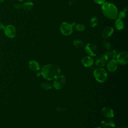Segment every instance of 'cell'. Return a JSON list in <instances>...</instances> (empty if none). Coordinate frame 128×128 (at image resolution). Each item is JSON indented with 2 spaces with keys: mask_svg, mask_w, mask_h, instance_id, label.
<instances>
[{
  "mask_svg": "<svg viewBox=\"0 0 128 128\" xmlns=\"http://www.w3.org/2000/svg\"><path fill=\"white\" fill-rule=\"evenodd\" d=\"M74 46L78 48H82L84 46V42L80 39H76L73 42Z\"/></svg>",
  "mask_w": 128,
  "mask_h": 128,
  "instance_id": "d6986e66",
  "label": "cell"
},
{
  "mask_svg": "<svg viewBox=\"0 0 128 128\" xmlns=\"http://www.w3.org/2000/svg\"><path fill=\"white\" fill-rule=\"evenodd\" d=\"M28 66L30 70L33 71L37 72L40 69V65L38 62L36 60H32L28 62Z\"/></svg>",
  "mask_w": 128,
  "mask_h": 128,
  "instance_id": "9a60e30c",
  "label": "cell"
},
{
  "mask_svg": "<svg viewBox=\"0 0 128 128\" xmlns=\"http://www.w3.org/2000/svg\"><path fill=\"white\" fill-rule=\"evenodd\" d=\"M64 108H58V109H57V110L58 111V112H64Z\"/></svg>",
  "mask_w": 128,
  "mask_h": 128,
  "instance_id": "83f0119b",
  "label": "cell"
},
{
  "mask_svg": "<svg viewBox=\"0 0 128 128\" xmlns=\"http://www.w3.org/2000/svg\"><path fill=\"white\" fill-rule=\"evenodd\" d=\"M114 32V29L112 26H108L104 28L102 32V36L104 38L106 39L110 38Z\"/></svg>",
  "mask_w": 128,
  "mask_h": 128,
  "instance_id": "30bf717a",
  "label": "cell"
},
{
  "mask_svg": "<svg viewBox=\"0 0 128 128\" xmlns=\"http://www.w3.org/2000/svg\"><path fill=\"white\" fill-rule=\"evenodd\" d=\"M102 12L105 17L110 20H115L118 18V10L112 3L106 2L102 4Z\"/></svg>",
  "mask_w": 128,
  "mask_h": 128,
  "instance_id": "7a4b0ae2",
  "label": "cell"
},
{
  "mask_svg": "<svg viewBox=\"0 0 128 128\" xmlns=\"http://www.w3.org/2000/svg\"><path fill=\"white\" fill-rule=\"evenodd\" d=\"M108 58L104 54L98 56L95 60V64L99 68H102L106 66L107 64Z\"/></svg>",
  "mask_w": 128,
  "mask_h": 128,
  "instance_id": "9c48e42d",
  "label": "cell"
},
{
  "mask_svg": "<svg viewBox=\"0 0 128 128\" xmlns=\"http://www.w3.org/2000/svg\"><path fill=\"white\" fill-rule=\"evenodd\" d=\"M98 23V19L97 17L95 16H92L90 20V24L91 27L94 28L96 27Z\"/></svg>",
  "mask_w": 128,
  "mask_h": 128,
  "instance_id": "ffe728a7",
  "label": "cell"
},
{
  "mask_svg": "<svg viewBox=\"0 0 128 128\" xmlns=\"http://www.w3.org/2000/svg\"><path fill=\"white\" fill-rule=\"evenodd\" d=\"M93 74L95 79L99 82H104L107 80V72L102 68H96L94 71Z\"/></svg>",
  "mask_w": 128,
  "mask_h": 128,
  "instance_id": "3957f363",
  "label": "cell"
},
{
  "mask_svg": "<svg viewBox=\"0 0 128 128\" xmlns=\"http://www.w3.org/2000/svg\"><path fill=\"white\" fill-rule=\"evenodd\" d=\"M104 54L107 56V58L110 59H115L116 58V56L118 54L117 52L115 50H108L106 52L104 53Z\"/></svg>",
  "mask_w": 128,
  "mask_h": 128,
  "instance_id": "2e32d148",
  "label": "cell"
},
{
  "mask_svg": "<svg viewBox=\"0 0 128 128\" xmlns=\"http://www.w3.org/2000/svg\"><path fill=\"white\" fill-rule=\"evenodd\" d=\"M74 28L76 30L80 32H82L85 30V26L84 24L82 23H78L74 25Z\"/></svg>",
  "mask_w": 128,
  "mask_h": 128,
  "instance_id": "7402d4cb",
  "label": "cell"
},
{
  "mask_svg": "<svg viewBox=\"0 0 128 128\" xmlns=\"http://www.w3.org/2000/svg\"><path fill=\"white\" fill-rule=\"evenodd\" d=\"M18 1H19V2H22V1H24V0H18Z\"/></svg>",
  "mask_w": 128,
  "mask_h": 128,
  "instance_id": "1f68e13d",
  "label": "cell"
},
{
  "mask_svg": "<svg viewBox=\"0 0 128 128\" xmlns=\"http://www.w3.org/2000/svg\"><path fill=\"white\" fill-rule=\"evenodd\" d=\"M114 26L116 30H121L124 28V22L122 19L116 18L114 22Z\"/></svg>",
  "mask_w": 128,
  "mask_h": 128,
  "instance_id": "e0dca14e",
  "label": "cell"
},
{
  "mask_svg": "<svg viewBox=\"0 0 128 128\" xmlns=\"http://www.w3.org/2000/svg\"><path fill=\"white\" fill-rule=\"evenodd\" d=\"M118 67V63L115 59H110L107 63V68L110 72H113L116 71Z\"/></svg>",
  "mask_w": 128,
  "mask_h": 128,
  "instance_id": "8fae6325",
  "label": "cell"
},
{
  "mask_svg": "<svg viewBox=\"0 0 128 128\" xmlns=\"http://www.w3.org/2000/svg\"><path fill=\"white\" fill-rule=\"evenodd\" d=\"M116 128H128L126 126H118Z\"/></svg>",
  "mask_w": 128,
  "mask_h": 128,
  "instance_id": "f1b7e54d",
  "label": "cell"
},
{
  "mask_svg": "<svg viewBox=\"0 0 128 128\" xmlns=\"http://www.w3.org/2000/svg\"><path fill=\"white\" fill-rule=\"evenodd\" d=\"M60 68L55 64H48L44 66L41 69L40 74L44 79L54 80L60 75Z\"/></svg>",
  "mask_w": 128,
  "mask_h": 128,
  "instance_id": "6da1fadb",
  "label": "cell"
},
{
  "mask_svg": "<svg viewBox=\"0 0 128 128\" xmlns=\"http://www.w3.org/2000/svg\"><path fill=\"white\" fill-rule=\"evenodd\" d=\"M4 0H0V4L4 2Z\"/></svg>",
  "mask_w": 128,
  "mask_h": 128,
  "instance_id": "f546056e",
  "label": "cell"
},
{
  "mask_svg": "<svg viewBox=\"0 0 128 128\" xmlns=\"http://www.w3.org/2000/svg\"><path fill=\"white\" fill-rule=\"evenodd\" d=\"M102 114L106 118H110L114 117V112L113 110L109 108H104L102 109Z\"/></svg>",
  "mask_w": 128,
  "mask_h": 128,
  "instance_id": "4fadbf2b",
  "label": "cell"
},
{
  "mask_svg": "<svg viewBox=\"0 0 128 128\" xmlns=\"http://www.w3.org/2000/svg\"><path fill=\"white\" fill-rule=\"evenodd\" d=\"M14 7L16 8V9H20L21 8H22V4L18 2V3H16V4H14Z\"/></svg>",
  "mask_w": 128,
  "mask_h": 128,
  "instance_id": "484cf974",
  "label": "cell"
},
{
  "mask_svg": "<svg viewBox=\"0 0 128 128\" xmlns=\"http://www.w3.org/2000/svg\"><path fill=\"white\" fill-rule=\"evenodd\" d=\"M102 128L100 127V126H97V127H96V128Z\"/></svg>",
  "mask_w": 128,
  "mask_h": 128,
  "instance_id": "4dcf8cb0",
  "label": "cell"
},
{
  "mask_svg": "<svg viewBox=\"0 0 128 128\" xmlns=\"http://www.w3.org/2000/svg\"><path fill=\"white\" fill-rule=\"evenodd\" d=\"M102 125L104 128H114L116 126L114 121L110 119L103 120L102 122Z\"/></svg>",
  "mask_w": 128,
  "mask_h": 128,
  "instance_id": "5bb4252c",
  "label": "cell"
},
{
  "mask_svg": "<svg viewBox=\"0 0 128 128\" xmlns=\"http://www.w3.org/2000/svg\"><path fill=\"white\" fill-rule=\"evenodd\" d=\"M4 24L3 23L0 22V30H4Z\"/></svg>",
  "mask_w": 128,
  "mask_h": 128,
  "instance_id": "4316f807",
  "label": "cell"
},
{
  "mask_svg": "<svg viewBox=\"0 0 128 128\" xmlns=\"http://www.w3.org/2000/svg\"><path fill=\"white\" fill-rule=\"evenodd\" d=\"M94 1L96 4L102 5V4H104L106 2V0H94Z\"/></svg>",
  "mask_w": 128,
  "mask_h": 128,
  "instance_id": "d4e9b609",
  "label": "cell"
},
{
  "mask_svg": "<svg viewBox=\"0 0 128 128\" xmlns=\"http://www.w3.org/2000/svg\"><path fill=\"white\" fill-rule=\"evenodd\" d=\"M82 63L86 67H90L94 64V60L90 56H85L82 59Z\"/></svg>",
  "mask_w": 128,
  "mask_h": 128,
  "instance_id": "7c38bea8",
  "label": "cell"
},
{
  "mask_svg": "<svg viewBox=\"0 0 128 128\" xmlns=\"http://www.w3.org/2000/svg\"><path fill=\"white\" fill-rule=\"evenodd\" d=\"M86 53L90 56H96L98 52V48L94 43L90 42L86 44L84 47Z\"/></svg>",
  "mask_w": 128,
  "mask_h": 128,
  "instance_id": "5b68a950",
  "label": "cell"
},
{
  "mask_svg": "<svg viewBox=\"0 0 128 128\" xmlns=\"http://www.w3.org/2000/svg\"><path fill=\"white\" fill-rule=\"evenodd\" d=\"M4 31L5 35L10 38H14L16 34V28L12 24H8L5 26Z\"/></svg>",
  "mask_w": 128,
  "mask_h": 128,
  "instance_id": "52a82bcc",
  "label": "cell"
},
{
  "mask_svg": "<svg viewBox=\"0 0 128 128\" xmlns=\"http://www.w3.org/2000/svg\"><path fill=\"white\" fill-rule=\"evenodd\" d=\"M102 45L103 46L106 48L107 50H110L111 48V44L110 42L107 40L105 39L102 42Z\"/></svg>",
  "mask_w": 128,
  "mask_h": 128,
  "instance_id": "cb8c5ba5",
  "label": "cell"
},
{
  "mask_svg": "<svg viewBox=\"0 0 128 128\" xmlns=\"http://www.w3.org/2000/svg\"><path fill=\"white\" fill-rule=\"evenodd\" d=\"M34 6V4L32 2H26L22 4V8L26 11H29L31 10Z\"/></svg>",
  "mask_w": 128,
  "mask_h": 128,
  "instance_id": "ac0fdd59",
  "label": "cell"
},
{
  "mask_svg": "<svg viewBox=\"0 0 128 128\" xmlns=\"http://www.w3.org/2000/svg\"><path fill=\"white\" fill-rule=\"evenodd\" d=\"M116 60L118 64H126L128 62V53L127 51H123L118 54L116 56Z\"/></svg>",
  "mask_w": 128,
  "mask_h": 128,
  "instance_id": "ba28073f",
  "label": "cell"
},
{
  "mask_svg": "<svg viewBox=\"0 0 128 128\" xmlns=\"http://www.w3.org/2000/svg\"><path fill=\"white\" fill-rule=\"evenodd\" d=\"M40 87L44 90H49L52 88V86L48 82H42L40 84Z\"/></svg>",
  "mask_w": 128,
  "mask_h": 128,
  "instance_id": "44dd1931",
  "label": "cell"
},
{
  "mask_svg": "<svg viewBox=\"0 0 128 128\" xmlns=\"http://www.w3.org/2000/svg\"><path fill=\"white\" fill-rule=\"evenodd\" d=\"M74 26V24H72L66 22H62L60 24V27L61 33L64 36H68L70 35L73 32V27Z\"/></svg>",
  "mask_w": 128,
  "mask_h": 128,
  "instance_id": "277c9868",
  "label": "cell"
},
{
  "mask_svg": "<svg viewBox=\"0 0 128 128\" xmlns=\"http://www.w3.org/2000/svg\"><path fill=\"white\" fill-rule=\"evenodd\" d=\"M127 10V8H125L123 10H120V12H118V18L120 19H123L126 16V12Z\"/></svg>",
  "mask_w": 128,
  "mask_h": 128,
  "instance_id": "603a6c76",
  "label": "cell"
},
{
  "mask_svg": "<svg viewBox=\"0 0 128 128\" xmlns=\"http://www.w3.org/2000/svg\"><path fill=\"white\" fill-rule=\"evenodd\" d=\"M66 78L64 75H60L57 76L53 83V86L56 90H61L65 86Z\"/></svg>",
  "mask_w": 128,
  "mask_h": 128,
  "instance_id": "8992f818",
  "label": "cell"
}]
</instances>
